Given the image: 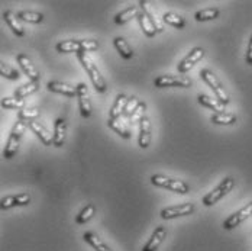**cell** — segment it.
<instances>
[{"label":"cell","instance_id":"obj_1","mask_svg":"<svg viewBox=\"0 0 252 251\" xmlns=\"http://www.w3.org/2000/svg\"><path fill=\"white\" fill-rule=\"evenodd\" d=\"M77 57H78V60H80L83 69L86 70V73L90 77V80H92V83H93L96 92L104 93V92L107 90L106 80H104V77L101 75L100 70L97 69V66L94 64V61L90 58V55H89L87 52H78Z\"/></svg>","mask_w":252,"mask_h":251},{"label":"cell","instance_id":"obj_2","mask_svg":"<svg viewBox=\"0 0 252 251\" xmlns=\"http://www.w3.org/2000/svg\"><path fill=\"white\" fill-rule=\"evenodd\" d=\"M26 128H28V124L24 122V121H19V122L15 124L12 132H10V137H9V140H7V144H6V147H4V151H3L4 158L9 160V158H12L13 155H16V152L19 150L21 138H22V135L25 134Z\"/></svg>","mask_w":252,"mask_h":251},{"label":"cell","instance_id":"obj_3","mask_svg":"<svg viewBox=\"0 0 252 251\" xmlns=\"http://www.w3.org/2000/svg\"><path fill=\"white\" fill-rule=\"evenodd\" d=\"M200 75H202L203 80L209 84V87L213 90V93L216 95L218 101L220 102V103H223V105H227L230 102V96L226 92V89L223 87V84L220 83V80L218 78V75L215 74L213 72L204 69V70L200 72Z\"/></svg>","mask_w":252,"mask_h":251},{"label":"cell","instance_id":"obj_4","mask_svg":"<svg viewBox=\"0 0 252 251\" xmlns=\"http://www.w3.org/2000/svg\"><path fill=\"white\" fill-rule=\"evenodd\" d=\"M151 183L154 186L168 189V190L180 193V195H186V193L190 192L189 184L184 183L183 180H177V179H171V177L162 176V175H154L151 177Z\"/></svg>","mask_w":252,"mask_h":251},{"label":"cell","instance_id":"obj_5","mask_svg":"<svg viewBox=\"0 0 252 251\" xmlns=\"http://www.w3.org/2000/svg\"><path fill=\"white\" fill-rule=\"evenodd\" d=\"M233 186H235V180L232 177L223 179L216 189H213L210 193H207L203 198V205L204 206H213L215 203H218L220 199H223L227 193L233 189Z\"/></svg>","mask_w":252,"mask_h":251},{"label":"cell","instance_id":"obj_6","mask_svg":"<svg viewBox=\"0 0 252 251\" xmlns=\"http://www.w3.org/2000/svg\"><path fill=\"white\" fill-rule=\"evenodd\" d=\"M155 87L164 89V87H191L193 81L186 75H158L154 80Z\"/></svg>","mask_w":252,"mask_h":251},{"label":"cell","instance_id":"obj_7","mask_svg":"<svg viewBox=\"0 0 252 251\" xmlns=\"http://www.w3.org/2000/svg\"><path fill=\"white\" fill-rule=\"evenodd\" d=\"M194 205L193 203H183V205H176V206H170L161 211V218L162 219H174L178 216H187L191 215L194 212Z\"/></svg>","mask_w":252,"mask_h":251},{"label":"cell","instance_id":"obj_8","mask_svg":"<svg viewBox=\"0 0 252 251\" xmlns=\"http://www.w3.org/2000/svg\"><path fill=\"white\" fill-rule=\"evenodd\" d=\"M251 215H252V202L251 203H248L247 206H244L242 209H239L238 212L232 214L229 218H226V219H225V222H223V228H225V229H233V228H236L238 225H241L244 221H247Z\"/></svg>","mask_w":252,"mask_h":251},{"label":"cell","instance_id":"obj_9","mask_svg":"<svg viewBox=\"0 0 252 251\" xmlns=\"http://www.w3.org/2000/svg\"><path fill=\"white\" fill-rule=\"evenodd\" d=\"M77 98H78V106H80L81 116L83 118H90V115H92V102H90L87 86L84 83L77 84Z\"/></svg>","mask_w":252,"mask_h":251},{"label":"cell","instance_id":"obj_10","mask_svg":"<svg viewBox=\"0 0 252 251\" xmlns=\"http://www.w3.org/2000/svg\"><path fill=\"white\" fill-rule=\"evenodd\" d=\"M203 57H204V50L203 48H200V47L193 48V50L186 55V58H183L181 63L177 66L178 73H187L190 69H193L194 64H197L202 60Z\"/></svg>","mask_w":252,"mask_h":251},{"label":"cell","instance_id":"obj_11","mask_svg":"<svg viewBox=\"0 0 252 251\" xmlns=\"http://www.w3.org/2000/svg\"><path fill=\"white\" fill-rule=\"evenodd\" d=\"M16 60H18V64L21 66V69L24 70V73L31 78V81H39V80H41L39 72H38L36 67L32 64L31 58H28L25 54H18Z\"/></svg>","mask_w":252,"mask_h":251},{"label":"cell","instance_id":"obj_12","mask_svg":"<svg viewBox=\"0 0 252 251\" xmlns=\"http://www.w3.org/2000/svg\"><path fill=\"white\" fill-rule=\"evenodd\" d=\"M165 237H167V228L165 226H157L155 231L152 232L151 238L144 246L142 251H157L159 249V246L162 244Z\"/></svg>","mask_w":252,"mask_h":251},{"label":"cell","instance_id":"obj_13","mask_svg":"<svg viewBox=\"0 0 252 251\" xmlns=\"http://www.w3.org/2000/svg\"><path fill=\"white\" fill-rule=\"evenodd\" d=\"M3 18H4V22L9 25V28L12 29V32L16 36H25V28H24L19 16L16 13H13L12 10H6L3 13Z\"/></svg>","mask_w":252,"mask_h":251},{"label":"cell","instance_id":"obj_14","mask_svg":"<svg viewBox=\"0 0 252 251\" xmlns=\"http://www.w3.org/2000/svg\"><path fill=\"white\" fill-rule=\"evenodd\" d=\"M28 126L32 129V132L41 140V143L44 144V145H51L52 143H54V135H51V132L45 128V126L42 125V124H39V122H36V121H31V122H28Z\"/></svg>","mask_w":252,"mask_h":251},{"label":"cell","instance_id":"obj_15","mask_svg":"<svg viewBox=\"0 0 252 251\" xmlns=\"http://www.w3.org/2000/svg\"><path fill=\"white\" fill-rule=\"evenodd\" d=\"M48 90L54 92V93H60V95H64V96H68V98H74L77 96V87H73L71 84L68 83H64V81H48L47 84Z\"/></svg>","mask_w":252,"mask_h":251},{"label":"cell","instance_id":"obj_16","mask_svg":"<svg viewBox=\"0 0 252 251\" xmlns=\"http://www.w3.org/2000/svg\"><path fill=\"white\" fill-rule=\"evenodd\" d=\"M54 143L52 145L55 147H63L65 144V138H67V122L63 118H58L55 121L54 125Z\"/></svg>","mask_w":252,"mask_h":251},{"label":"cell","instance_id":"obj_17","mask_svg":"<svg viewBox=\"0 0 252 251\" xmlns=\"http://www.w3.org/2000/svg\"><path fill=\"white\" fill-rule=\"evenodd\" d=\"M139 6H141L142 12L150 18V21L152 22L154 28L157 29V32H162V31H164V21H162V19H159V18L157 16L155 10L152 9L151 3H150V1H147V0H141V1H139Z\"/></svg>","mask_w":252,"mask_h":251},{"label":"cell","instance_id":"obj_18","mask_svg":"<svg viewBox=\"0 0 252 251\" xmlns=\"http://www.w3.org/2000/svg\"><path fill=\"white\" fill-rule=\"evenodd\" d=\"M107 125L110 129H113L118 135H121L122 138L129 140L130 138V129H129V124H126L125 121L121 118H109L107 119Z\"/></svg>","mask_w":252,"mask_h":251},{"label":"cell","instance_id":"obj_19","mask_svg":"<svg viewBox=\"0 0 252 251\" xmlns=\"http://www.w3.org/2000/svg\"><path fill=\"white\" fill-rule=\"evenodd\" d=\"M151 143V122L145 116L141 124H139V147L141 148H148Z\"/></svg>","mask_w":252,"mask_h":251},{"label":"cell","instance_id":"obj_20","mask_svg":"<svg viewBox=\"0 0 252 251\" xmlns=\"http://www.w3.org/2000/svg\"><path fill=\"white\" fill-rule=\"evenodd\" d=\"M83 238H84V241H86L87 244H90L96 251H113L106 243H104V241H103V240H101L97 234H94V232H92V231L84 232Z\"/></svg>","mask_w":252,"mask_h":251},{"label":"cell","instance_id":"obj_21","mask_svg":"<svg viewBox=\"0 0 252 251\" xmlns=\"http://www.w3.org/2000/svg\"><path fill=\"white\" fill-rule=\"evenodd\" d=\"M139 15H141V13H139V7H138V6H130V7H127V9L119 12V13L116 15L115 22H116L118 25H125L129 21H132V18H138Z\"/></svg>","mask_w":252,"mask_h":251},{"label":"cell","instance_id":"obj_22","mask_svg":"<svg viewBox=\"0 0 252 251\" xmlns=\"http://www.w3.org/2000/svg\"><path fill=\"white\" fill-rule=\"evenodd\" d=\"M127 101H129V98H127L126 95H124V93L118 95V96H116V101H115L112 109H110L109 118H121V115H124V112H125Z\"/></svg>","mask_w":252,"mask_h":251},{"label":"cell","instance_id":"obj_23","mask_svg":"<svg viewBox=\"0 0 252 251\" xmlns=\"http://www.w3.org/2000/svg\"><path fill=\"white\" fill-rule=\"evenodd\" d=\"M197 101H199V103L202 106H206V108L215 110L216 113H222L225 110V105L223 103H220L218 99H213V98H210L207 95H199Z\"/></svg>","mask_w":252,"mask_h":251},{"label":"cell","instance_id":"obj_24","mask_svg":"<svg viewBox=\"0 0 252 251\" xmlns=\"http://www.w3.org/2000/svg\"><path fill=\"white\" fill-rule=\"evenodd\" d=\"M38 89H39V81H29V83H26V84H24V86H21V87L16 89L15 98L24 101L25 98L31 96L32 93H35Z\"/></svg>","mask_w":252,"mask_h":251},{"label":"cell","instance_id":"obj_25","mask_svg":"<svg viewBox=\"0 0 252 251\" xmlns=\"http://www.w3.org/2000/svg\"><path fill=\"white\" fill-rule=\"evenodd\" d=\"M236 115L235 113H226V112H222V113H215L212 115L210 121L216 125H233L236 122Z\"/></svg>","mask_w":252,"mask_h":251},{"label":"cell","instance_id":"obj_26","mask_svg":"<svg viewBox=\"0 0 252 251\" xmlns=\"http://www.w3.org/2000/svg\"><path fill=\"white\" fill-rule=\"evenodd\" d=\"M113 42H115V47H116L118 52H119L125 60H130V58L133 57V51H132L130 45L127 44V41H126L125 38L118 36V38H115Z\"/></svg>","mask_w":252,"mask_h":251},{"label":"cell","instance_id":"obj_27","mask_svg":"<svg viewBox=\"0 0 252 251\" xmlns=\"http://www.w3.org/2000/svg\"><path fill=\"white\" fill-rule=\"evenodd\" d=\"M94 214H96V206H94L93 203H89V205H86V206L81 209V212L77 215L76 224L81 225V224H86V222H89V221H90V219L94 216Z\"/></svg>","mask_w":252,"mask_h":251},{"label":"cell","instance_id":"obj_28","mask_svg":"<svg viewBox=\"0 0 252 251\" xmlns=\"http://www.w3.org/2000/svg\"><path fill=\"white\" fill-rule=\"evenodd\" d=\"M57 51L58 52H64V54H68V52H81V44L80 41H61L57 44Z\"/></svg>","mask_w":252,"mask_h":251},{"label":"cell","instance_id":"obj_29","mask_svg":"<svg viewBox=\"0 0 252 251\" xmlns=\"http://www.w3.org/2000/svg\"><path fill=\"white\" fill-rule=\"evenodd\" d=\"M162 21H164V24H168V25L174 26L177 29H184V26H186V21H184L181 16L173 13V12H165V13L162 15Z\"/></svg>","mask_w":252,"mask_h":251},{"label":"cell","instance_id":"obj_30","mask_svg":"<svg viewBox=\"0 0 252 251\" xmlns=\"http://www.w3.org/2000/svg\"><path fill=\"white\" fill-rule=\"evenodd\" d=\"M219 9H216V7H210V9H203V10H199L196 15H194V18H196V21L197 22H206V21H213V19H216L218 16H219Z\"/></svg>","mask_w":252,"mask_h":251},{"label":"cell","instance_id":"obj_31","mask_svg":"<svg viewBox=\"0 0 252 251\" xmlns=\"http://www.w3.org/2000/svg\"><path fill=\"white\" fill-rule=\"evenodd\" d=\"M138 21H139V25H141V29L144 31V34L147 35V36H150V38H152V36H155V34H157V29L154 28V25H152V22L150 21V18L142 12L139 16H138Z\"/></svg>","mask_w":252,"mask_h":251},{"label":"cell","instance_id":"obj_32","mask_svg":"<svg viewBox=\"0 0 252 251\" xmlns=\"http://www.w3.org/2000/svg\"><path fill=\"white\" fill-rule=\"evenodd\" d=\"M145 110H147V103L141 102V103L138 105V108L135 109V112L132 113V116L129 118V126L141 124V121L145 118Z\"/></svg>","mask_w":252,"mask_h":251},{"label":"cell","instance_id":"obj_33","mask_svg":"<svg viewBox=\"0 0 252 251\" xmlns=\"http://www.w3.org/2000/svg\"><path fill=\"white\" fill-rule=\"evenodd\" d=\"M38 116H39V109L38 108H24L18 113L19 121H26V124L31 122V121H35Z\"/></svg>","mask_w":252,"mask_h":251},{"label":"cell","instance_id":"obj_34","mask_svg":"<svg viewBox=\"0 0 252 251\" xmlns=\"http://www.w3.org/2000/svg\"><path fill=\"white\" fill-rule=\"evenodd\" d=\"M18 16H19V19H21V21L31 22V24H41V22H42V19H44V15H42V13L31 12V10H24V12H21Z\"/></svg>","mask_w":252,"mask_h":251},{"label":"cell","instance_id":"obj_35","mask_svg":"<svg viewBox=\"0 0 252 251\" xmlns=\"http://www.w3.org/2000/svg\"><path fill=\"white\" fill-rule=\"evenodd\" d=\"M25 106V102L22 99H16V98H3L1 99V108L4 109H18L22 110Z\"/></svg>","mask_w":252,"mask_h":251},{"label":"cell","instance_id":"obj_36","mask_svg":"<svg viewBox=\"0 0 252 251\" xmlns=\"http://www.w3.org/2000/svg\"><path fill=\"white\" fill-rule=\"evenodd\" d=\"M0 74L9 80H18L21 75H19V72L13 67H10L9 64H4V63H0Z\"/></svg>","mask_w":252,"mask_h":251},{"label":"cell","instance_id":"obj_37","mask_svg":"<svg viewBox=\"0 0 252 251\" xmlns=\"http://www.w3.org/2000/svg\"><path fill=\"white\" fill-rule=\"evenodd\" d=\"M139 103H141V102L138 101V98H129V101L126 103L125 112H124V115H125L126 118H130V116H132V113L135 112V109L138 108Z\"/></svg>","mask_w":252,"mask_h":251},{"label":"cell","instance_id":"obj_38","mask_svg":"<svg viewBox=\"0 0 252 251\" xmlns=\"http://www.w3.org/2000/svg\"><path fill=\"white\" fill-rule=\"evenodd\" d=\"M80 44H81V52H90V51L97 50L99 47L97 41L94 39H84V41H80Z\"/></svg>","mask_w":252,"mask_h":251},{"label":"cell","instance_id":"obj_39","mask_svg":"<svg viewBox=\"0 0 252 251\" xmlns=\"http://www.w3.org/2000/svg\"><path fill=\"white\" fill-rule=\"evenodd\" d=\"M31 203V196L28 193H21L15 196V205L16 206H26Z\"/></svg>","mask_w":252,"mask_h":251},{"label":"cell","instance_id":"obj_40","mask_svg":"<svg viewBox=\"0 0 252 251\" xmlns=\"http://www.w3.org/2000/svg\"><path fill=\"white\" fill-rule=\"evenodd\" d=\"M13 206H16L15 205V196H6L1 199V209H10Z\"/></svg>","mask_w":252,"mask_h":251},{"label":"cell","instance_id":"obj_41","mask_svg":"<svg viewBox=\"0 0 252 251\" xmlns=\"http://www.w3.org/2000/svg\"><path fill=\"white\" fill-rule=\"evenodd\" d=\"M247 63L252 66V36L250 44H248V51H247Z\"/></svg>","mask_w":252,"mask_h":251}]
</instances>
